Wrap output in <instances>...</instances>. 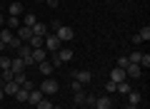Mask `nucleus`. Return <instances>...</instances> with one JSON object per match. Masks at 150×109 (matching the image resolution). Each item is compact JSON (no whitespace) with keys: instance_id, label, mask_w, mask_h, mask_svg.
<instances>
[{"instance_id":"1","label":"nucleus","mask_w":150,"mask_h":109,"mask_svg":"<svg viewBox=\"0 0 150 109\" xmlns=\"http://www.w3.org/2000/svg\"><path fill=\"white\" fill-rule=\"evenodd\" d=\"M73 55H75L73 50H68V47L63 50V47H60V50L55 52V57H53V67H58V65H65V62H70V60H73Z\"/></svg>"},{"instance_id":"2","label":"nucleus","mask_w":150,"mask_h":109,"mask_svg":"<svg viewBox=\"0 0 150 109\" xmlns=\"http://www.w3.org/2000/svg\"><path fill=\"white\" fill-rule=\"evenodd\" d=\"M18 57L23 60V65H25V67H30V65H35V62H33V47L28 45V42H23V47L18 50Z\"/></svg>"},{"instance_id":"3","label":"nucleus","mask_w":150,"mask_h":109,"mask_svg":"<svg viewBox=\"0 0 150 109\" xmlns=\"http://www.w3.org/2000/svg\"><path fill=\"white\" fill-rule=\"evenodd\" d=\"M55 37H58L60 42H70L75 37V30H73V27H68V25H60L58 30H55Z\"/></svg>"},{"instance_id":"4","label":"nucleus","mask_w":150,"mask_h":109,"mask_svg":"<svg viewBox=\"0 0 150 109\" xmlns=\"http://www.w3.org/2000/svg\"><path fill=\"white\" fill-rule=\"evenodd\" d=\"M60 45H63V42H60V40H58L55 35H45V40H43V50L53 52V55H55V52L60 50Z\"/></svg>"},{"instance_id":"5","label":"nucleus","mask_w":150,"mask_h":109,"mask_svg":"<svg viewBox=\"0 0 150 109\" xmlns=\"http://www.w3.org/2000/svg\"><path fill=\"white\" fill-rule=\"evenodd\" d=\"M58 89H60V84L55 82V79H50V77H45V79H43V84H40V92H43L45 97H48V94H55Z\"/></svg>"},{"instance_id":"6","label":"nucleus","mask_w":150,"mask_h":109,"mask_svg":"<svg viewBox=\"0 0 150 109\" xmlns=\"http://www.w3.org/2000/svg\"><path fill=\"white\" fill-rule=\"evenodd\" d=\"M73 79H78L80 84H88V82L93 79V74L88 72V69H80V72H73Z\"/></svg>"},{"instance_id":"7","label":"nucleus","mask_w":150,"mask_h":109,"mask_svg":"<svg viewBox=\"0 0 150 109\" xmlns=\"http://www.w3.org/2000/svg\"><path fill=\"white\" fill-rule=\"evenodd\" d=\"M15 35L20 37L23 42H28V40H30V37H33V30H30V27H28V25H20V27H18V30H15Z\"/></svg>"},{"instance_id":"8","label":"nucleus","mask_w":150,"mask_h":109,"mask_svg":"<svg viewBox=\"0 0 150 109\" xmlns=\"http://www.w3.org/2000/svg\"><path fill=\"white\" fill-rule=\"evenodd\" d=\"M43 97H45V94L40 92V89H30V92H28V104H33V107H35Z\"/></svg>"},{"instance_id":"9","label":"nucleus","mask_w":150,"mask_h":109,"mask_svg":"<svg viewBox=\"0 0 150 109\" xmlns=\"http://www.w3.org/2000/svg\"><path fill=\"white\" fill-rule=\"evenodd\" d=\"M125 77H128V74H125V69H123V67H115V69L110 72V79H112L115 84H118V82H125Z\"/></svg>"},{"instance_id":"10","label":"nucleus","mask_w":150,"mask_h":109,"mask_svg":"<svg viewBox=\"0 0 150 109\" xmlns=\"http://www.w3.org/2000/svg\"><path fill=\"white\" fill-rule=\"evenodd\" d=\"M23 3H10V8H8V15H13V17H20L23 15Z\"/></svg>"},{"instance_id":"11","label":"nucleus","mask_w":150,"mask_h":109,"mask_svg":"<svg viewBox=\"0 0 150 109\" xmlns=\"http://www.w3.org/2000/svg\"><path fill=\"white\" fill-rule=\"evenodd\" d=\"M125 74H130V77L138 79L140 74H143V67H140V65H128V67H125Z\"/></svg>"},{"instance_id":"12","label":"nucleus","mask_w":150,"mask_h":109,"mask_svg":"<svg viewBox=\"0 0 150 109\" xmlns=\"http://www.w3.org/2000/svg\"><path fill=\"white\" fill-rule=\"evenodd\" d=\"M38 67H40V74H53V62H48V60H43V62H38Z\"/></svg>"},{"instance_id":"13","label":"nucleus","mask_w":150,"mask_h":109,"mask_svg":"<svg viewBox=\"0 0 150 109\" xmlns=\"http://www.w3.org/2000/svg\"><path fill=\"white\" fill-rule=\"evenodd\" d=\"M10 69H13V72H15V74L25 72V65H23V60H20V57H15V60H13V62H10Z\"/></svg>"},{"instance_id":"14","label":"nucleus","mask_w":150,"mask_h":109,"mask_svg":"<svg viewBox=\"0 0 150 109\" xmlns=\"http://www.w3.org/2000/svg\"><path fill=\"white\" fill-rule=\"evenodd\" d=\"M93 107H95V109H110L112 102H110L108 97H100V99H95V104H93Z\"/></svg>"},{"instance_id":"15","label":"nucleus","mask_w":150,"mask_h":109,"mask_svg":"<svg viewBox=\"0 0 150 109\" xmlns=\"http://www.w3.org/2000/svg\"><path fill=\"white\" fill-rule=\"evenodd\" d=\"M30 30H33V35H40V37H45V35H48V27H45L43 22H35V25H33Z\"/></svg>"},{"instance_id":"16","label":"nucleus","mask_w":150,"mask_h":109,"mask_svg":"<svg viewBox=\"0 0 150 109\" xmlns=\"http://www.w3.org/2000/svg\"><path fill=\"white\" fill-rule=\"evenodd\" d=\"M13 40V30H8V27H3V30H0V42H3V45L8 47V42Z\"/></svg>"},{"instance_id":"17","label":"nucleus","mask_w":150,"mask_h":109,"mask_svg":"<svg viewBox=\"0 0 150 109\" xmlns=\"http://www.w3.org/2000/svg\"><path fill=\"white\" fill-rule=\"evenodd\" d=\"M43 40H45V37H40V35H33L30 40H28V45H30L33 50H38V47H43Z\"/></svg>"},{"instance_id":"18","label":"nucleus","mask_w":150,"mask_h":109,"mask_svg":"<svg viewBox=\"0 0 150 109\" xmlns=\"http://www.w3.org/2000/svg\"><path fill=\"white\" fill-rule=\"evenodd\" d=\"M8 47H10L13 52H18V50H20V47H23V40H20V37H18V35H13V40L8 42Z\"/></svg>"},{"instance_id":"19","label":"nucleus","mask_w":150,"mask_h":109,"mask_svg":"<svg viewBox=\"0 0 150 109\" xmlns=\"http://www.w3.org/2000/svg\"><path fill=\"white\" fill-rule=\"evenodd\" d=\"M140 99H143V97H140L138 89H130V92H128V102L130 104H140Z\"/></svg>"},{"instance_id":"20","label":"nucleus","mask_w":150,"mask_h":109,"mask_svg":"<svg viewBox=\"0 0 150 109\" xmlns=\"http://www.w3.org/2000/svg\"><path fill=\"white\" fill-rule=\"evenodd\" d=\"M43 60H45V50H43V47H38V50H33V62H43Z\"/></svg>"},{"instance_id":"21","label":"nucleus","mask_w":150,"mask_h":109,"mask_svg":"<svg viewBox=\"0 0 150 109\" xmlns=\"http://www.w3.org/2000/svg\"><path fill=\"white\" fill-rule=\"evenodd\" d=\"M18 27H20V17L8 15V30H18Z\"/></svg>"},{"instance_id":"22","label":"nucleus","mask_w":150,"mask_h":109,"mask_svg":"<svg viewBox=\"0 0 150 109\" xmlns=\"http://www.w3.org/2000/svg\"><path fill=\"white\" fill-rule=\"evenodd\" d=\"M15 99H18V102H28V89H18V92H15Z\"/></svg>"},{"instance_id":"23","label":"nucleus","mask_w":150,"mask_h":109,"mask_svg":"<svg viewBox=\"0 0 150 109\" xmlns=\"http://www.w3.org/2000/svg\"><path fill=\"white\" fill-rule=\"evenodd\" d=\"M130 89H133V87H130L128 82H118V89H115V92H120V94H128Z\"/></svg>"},{"instance_id":"24","label":"nucleus","mask_w":150,"mask_h":109,"mask_svg":"<svg viewBox=\"0 0 150 109\" xmlns=\"http://www.w3.org/2000/svg\"><path fill=\"white\" fill-rule=\"evenodd\" d=\"M10 62H13V60L3 55V57H0V72H3V69H10Z\"/></svg>"},{"instance_id":"25","label":"nucleus","mask_w":150,"mask_h":109,"mask_svg":"<svg viewBox=\"0 0 150 109\" xmlns=\"http://www.w3.org/2000/svg\"><path fill=\"white\" fill-rule=\"evenodd\" d=\"M13 77H15L13 69H3V82H13ZM3 82H0V84H3Z\"/></svg>"},{"instance_id":"26","label":"nucleus","mask_w":150,"mask_h":109,"mask_svg":"<svg viewBox=\"0 0 150 109\" xmlns=\"http://www.w3.org/2000/svg\"><path fill=\"white\" fill-rule=\"evenodd\" d=\"M35 107H38V109H53V104L48 102V97H43V99H40V102L35 104Z\"/></svg>"},{"instance_id":"27","label":"nucleus","mask_w":150,"mask_h":109,"mask_svg":"<svg viewBox=\"0 0 150 109\" xmlns=\"http://www.w3.org/2000/svg\"><path fill=\"white\" fill-rule=\"evenodd\" d=\"M138 37H140V40H150V27H148V25H145V27H143V30H140V32H138Z\"/></svg>"},{"instance_id":"28","label":"nucleus","mask_w":150,"mask_h":109,"mask_svg":"<svg viewBox=\"0 0 150 109\" xmlns=\"http://www.w3.org/2000/svg\"><path fill=\"white\" fill-rule=\"evenodd\" d=\"M138 65H140V67H143V69H148V67H150V55H143Z\"/></svg>"},{"instance_id":"29","label":"nucleus","mask_w":150,"mask_h":109,"mask_svg":"<svg viewBox=\"0 0 150 109\" xmlns=\"http://www.w3.org/2000/svg\"><path fill=\"white\" fill-rule=\"evenodd\" d=\"M70 89H73V92H83V84L78 82V79H73V82H70Z\"/></svg>"},{"instance_id":"30","label":"nucleus","mask_w":150,"mask_h":109,"mask_svg":"<svg viewBox=\"0 0 150 109\" xmlns=\"http://www.w3.org/2000/svg\"><path fill=\"white\" fill-rule=\"evenodd\" d=\"M75 104H80V107L85 104V94L83 92H75Z\"/></svg>"},{"instance_id":"31","label":"nucleus","mask_w":150,"mask_h":109,"mask_svg":"<svg viewBox=\"0 0 150 109\" xmlns=\"http://www.w3.org/2000/svg\"><path fill=\"white\" fill-rule=\"evenodd\" d=\"M35 15H25V22H23V25H28V27H33V25H35Z\"/></svg>"},{"instance_id":"32","label":"nucleus","mask_w":150,"mask_h":109,"mask_svg":"<svg viewBox=\"0 0 150 109\" xmlns=\"http://www.w3.org/2000/svg\"><path fill=\"white\" fill-rule=\"evenodd\" d=\"M105 89H108V92H115V89H118V84L112 82V79H108V82H105Z\"/></svg>"},{"instance_id":"33","label":"nucleus","mask_w":150,"mask_h":109,"mask_svg":"<svg viewBox=\"0 0 150 109\" xmlns=\"http://www.w3.org/2000/svg\"><path fill=\"white\" fill-rule=\"evenodd\" d=\"M128 65H130V62H128V55H123V57L118 60V67H123V69H125V67H128Z\"/></svg>"},{"instance_id":"34","label":"nucleus","mask_w":150,"mask_h":109,"mask_svg":"<svg viewBox=\"0 0 150 109\" xmlns=\"http://www.w3.org/2000/svg\"><path fill=\"white\" fill-rule=\"evenodd\" d=\"M45 3H48L50 8H58V5H60V0H45Z\"/></svg>"},{"instance_id":"35","label":"nucleus","mask_w":150,"mask_h":109,"mask_svg":"<svg viewBox=\"0 0 150 109\" xmlns=\"http://www.w3.org/2000/svg\"><path fill=\"white\" fill-rule=\"evenodd\" d=\"M125 109H140V104H128Z\"/></svg>"},{"instance_id":"36","label":"nucleus","mask_w":150,"mask_h":109,"mask_svg":"<svg viewBox=\"0 0 150 109\" xmlns=\"http://www.w3.org/2000/svg\"><path fill=\"white\" fill-rule=\"evenodd\" d=\"M3 22H5V15H3V12H0V25H3Z\"/></svg>"},{"instance_id":"37","label":"nucleus","mask_w":150,"mask_h":109,"mask_svg":"<svg viewBox=\"0 0 150 109\" xmlns=\"http://www.w3.org/2000/svg\"><path fill=\"white\" fill-rule=\"evenodd\" d=\"M3 97H5V92H3V87H0V99H3Z\"/></svg>"},{"instance_id":"38","label":"nucleus","mask_w":150,"mask_h":109,"mask_svg":"<svg viewBox=\"0 0 150 109\" xmlns=\"http://www.w3.org/2000/svg\"><path fill=\"white\" fill-rule=\"evenodd\" d=\"M3 50H5V45H3V42H0V52H3Z\"/></svg>"},{"instance_id":"39","label":"nucleus","mask_w":150,"mask_h":109,"mask_svg":"<svg viewBox=\"0 0 150 109\" xmlns=\"http://www.w3.org/2000/svg\"><path fill=\"white\" fill-rule=\"evenodd\" d=\"M0 82H3V72H0Z\"/></svg>"},{"instance_id":"40","label":"nucleus","mask_w":150,"mask_h":109,"mask_svg":"<svg viewBox=\"0 0 150 109\" xmlns=\"http://www.w3.org/2000/svg\"><path fill=\"white\" fill-rule=\"evenodd\" d=\"M53 109H63V107H53Z\"/></svg>"},{"instance_id":"41","label":"nucleus","mask_w":150,"mask_h":109,"mask_svg":"<svg viewBox=\"0 0 150 109\" xmlns=\"http://www.w3.org/2000/svg\"><path fill=\"white\" fill-rule=\"evenodd\" d=\"M85 109H95V107H85Z\"/></svg>"},{"instance_id":"42","label":"nucleus","mask_w":150,"mask_h":109,"mask_svg":"<svg viewBox=\"0 0 150 109\" xmlns=\"http://www.w3.org/2000/svg\"><path fill=\"white\" fill-rule=\"evenodd\" d=\"M38 3H45V0H38Z\"/></svg>"}]
</instances>
